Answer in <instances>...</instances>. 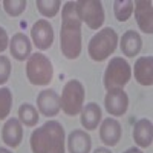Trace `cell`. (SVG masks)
<instances>
[{
    "mask_svg": "<svg viewBox=\"0 0 153 153\" xmlns=\"http://www.w3.org/2000/svg\"><path fill=\"white\" fill-rule=\"evenodd\" d=\"M60 49L69 60L78 58L81 54V20L76 12V2H68L61 11Z\"/></svg>",
    "mask_w": 153,
    "mask_h": 153,
    "instance_id": "6da1fadb",
    "label": "cell"
},
{
    "mask_svg": "<svg viewBox=\"0 0 153 153\" xmlns=\"http://www.w3.org/2000/svg\"><path fill=\"white\" fill-rule=\"evenodd\" d=\"M32 153H65V129L58 121H46L31 135Z\"/></svg>",
    "mask_w": 153,
    "mask_h": 153,
    "instance_id": "7a4b0ae2",
    "label": "cell"
},
{
    "mask_svg": "<svg viewBox=\"0 0 153 153\" xmlns=\"http://www.w3.org/2000/svg\"><path fill=\"white\" fill-rule=\"evenodd\" d=\"M118 45V34L112 28H104L98 31L89 42L87 51L94 61H104L113 54Z\"/></svg>",
    "mask_w": 153,
    "mask_h": 153,
    "instance_id": "3957f363",
    "label": "cell"
},
{
    "mask_svg": "<svg viewBox=\"0 0 153 153\" xmlns=\"http://www.w3.org/2000/svg\"><path fill=\"white\" fill-rule=\"evenodd\" d=\"M26 76L34 86H46L52 81L54 68L51 60L40 52L31 54L26 63Z\"/></svg>",
    "mask_w": 153,
    "mask_h": 153,
    "instance_id": "277c9868",
    "label": "cell"
},
{
    "mask_svg": "<svg viewBox=\"0 0 153 153\" xmlns=\"http://www.w3.org/2000/svg\"><path fill=\"white\" fill-rule=\"evenodd\" d=\"M132 76V68L124 58L121 57H115L109 61V65L104 72V87L107 91L112 89H123L127 83L130 81Z\"/></svg>",
    "mask_w": 153,
    "mask_h": 153,
    "instance_id": "5b68a950",
    "label": "cell"
},
{
    "mask_svg": "<svg viewBox=\"0 0 153 153\" xmlns=\"http://www.w3.org/2000/svg\"><path fill=\"white\" fill-rule=\"evenodd\" d=\"M83 103H84V86L78 80H69L63 87V92L60 97V104L63 112L69 117H75L81 112Z\"/></svg>",
    "mask_w": 153,
    "mask_h": 153,
    "instance_id": "8992f818",
    "label": "cell"
},
{
    "mask_svg": "<svg viewBox=\"0 0 153 153\" xmlns=\"http://www.w3.org/2000/svg\"><path fill=\"white\" fill-rule=\"evenodd\" d=\"M76 12L81 22L91 29H98L104 23V9L100 0H80L76 2Z\"/></svg>",
    "mask_w": 153,
    "mask_h": 153,
    "instance_id": "52a82bcc",
    "label": "cell"
},
{
    "mask_svg": "<svg viewBox=\"0 0 153 153\" xmlns=\"http://www.w3.org/2000/svg\"><path fill=\"white\" fill-rule=\"evenodd\" d=\"M31 37H32V43L38 49H49L54 43V28L48 20H37L34 23V26L31 29Z\"/></svg>",
    "mask_w": 153,
    "mask_h": 153,
    "instance_id": "ba28073f",
    "label": "cell"
},
{
    "mask_svg": "<svg viewBox=\"0 0 153 153\" xmlns=\"http://www.w3.org/2000/svg\"><path fill=\"white\" fill-rule=\"evenodd\" d=\"M104 107L112 117H123L129 107V97L123 89L107 91L104 98Z\"/></svg>",
    "mask_w": 153,
    "mask_h": 153,
    "instance_id": "9c48e42d",
    "label": "cell"
},
{
    "mask_svg": "<svg viewBox=\"0 0 153 153\" xmlns=\"http://www.w3.org/2000/svg\"><path fill=\"white\" fill-rule=\"evenodd\" d=\"M37 107L43 117H55L60 112V97L54 89H45L37 97Z\"/></svg>",
    "mask_w": 153,
    "mask_h": 153,
    "instance_id": "30bf717a",
    "label": "cell"
},
{
    "mask_svg": "<svg viewBox=\"0 0 153 153\" xmlns=\"http://www.w3.org/2000/svg\"><path fill=\"white\" fill-rule=\"evenodd\" d=\"M135 19L139 29L146 34H153V8L150 0H136L133 3Z\"/></svg>",
    "mask_w": 153,
    "mask_h": 153,
    "instance_id": "8fae6325",
    "label": "cell"
},
{
    "mask_svg": "<svg viewBox=\"0 0 153 153\" xmlns=\"http://www.w3.org/2000/svg\"><path fill=\"white\" fill-rule=\"evenodd\" d=\"M123 135V129H121V124L115 120V118H106L103 123H101L100 127V138L106 146H117L121 139Z\"/></svg>",
    "mask_w": 153,
    "mask_h": 153,
    "instance_id": "7c38bea8",
    "label": "cell"
},
{
    "mask_svg": "<svg viewBox=\"0 0 153 153\" xmlns=\"http://www.w3.org/2000/svg\"><path fill=\"white\" fill-rule=\"evenodd\" d=\"M31 49H32V43L25 34L17 32L12 35L9 42V51H11V55L17 61H25L26 58H29Z\"/></svg>",
    "mask_w": 153,
    "mask_h": 153,
    "instance_id": "4fadbf2b",
    "label": "cell"
},
{
    "mask_svg": "<svg viewBox=\"0 0 153 153\" xmlns=\"http://www.w3.org/2000/svg\"><path fill=\"white\" fill-rule=\"evenodd\" d=\"M2 139L3 143L12 149H16L20 146L22 139H23V127L17 118H9L3 129H2Z\"/></svg>",
    "mask_w": 153,
    "mask_h": 153,
    "instance_id": "5bb4252c",
    "label": "cell"
},
{
    "mask_svg": "<svg viewBox=\"0 0 153 153\" xmlns=\"http://www.w3.org/2000/svg\"><path fill=\"white\" fill-rule=\"evenodd\" d=\"M135 80L143 86H152L153 84V57H139L135 61Z\"/></svg>",
    "mask_w": 153,
    "mask_h": 153,
    "instance_id": "9a60e30c",
    "label": "cell"
},
{
    "mask_svg": "<svg viewBox=\"0 0 153 153\" xmlns=\"http://www.w3.org/2000/svg\"><path fill=\"white\" fill-rule=\"evenodd\" d=\"M68 149L69 153H91L92 138L84 130H74L68 136Z\"/></svg>",
    "mask_w": 153,
    "mask_h": 153,
    "instance_id": "2e32d148",
    "label": "cell"
},
{
    "mask_svg": "<svg viewBox=\"0 0 153 153\" xmlns=\"http://www.w3.org/2000/svg\"><path fill=\"white\" fill-rule=\"evenodd\" d=\"M133 139L139 147H149L153 141V124L150 120H138L133 127Z\"/></svg>",
    "mask_w": 153,
    "mask_h": 153,
    "instance_id": "e0dca14e",
    "label": "cell"
},
{
    "mask_svg": "<svg viewBox=\"0 0 153 153\" xmlns=\"http://www.w3.org/2000/svg\"><path fill=\"white\" fill-rule=\"evenodd\" d=\"M121 52L126 57H135L139 54V51L143 48V40H141V35H139L136 31H126L121 37Z\"/></svg>",
    "mask_w": 153,
    "mask_h": 153,
    "instance_id": "ac0fdd59",
    "label": "cell"
},
{
    "mask_svg": "<svg viewBox=\"0 0 153 153\" xmlns=\"http://www.w3.org/2000/svg\"><path fill=\"white\" fill-rule=\"evenodd\" d=\"M81 126L87 130H95L101 121V107L97 103H89L81 109Z\"/></svg>",
    "mask_w": 153,
    "mask_h": 153,
    "instance_id": "d6986e66",
    "label": "cell"
},
{
    "mask_svg": "<svg viewBox=\"0 0 153 153\" xmlns=\"http://www.w3.org/2000/svg\"><path fill=\"white\" fill-rule=\"evenodd\" d=\"M38 112L37 109L29 104V103H23L20 107H19V121L23 123L25 126H28V127H34L37 126L38 123Z\"/></svg>",
    "mask_w": 153,
    "mask_h": 153,
    "instance_id": "ffe728a7",
    "label": "cell"
},
{
    "mask_svg": "<svg viewBox=\"0 0 153 153\" xmlns=\"http://www.w3.org/2000/svg\"><path fill=\"white\" fill-rule=\"evenodd\" d=\"M133 12V2L132 0H115L113 2V14L118 22L129 20Z\"/></svg>",
    "mask_w": 153,
    "mask_h": 153,
    "instance_id": "44dd1931",
    "label": "cell"
},
{
    "mask_svg": "<svg viewBox=\"0 0 153 153\" xmlns=\"http://www.w3.org/2000/svg\"><path fill=\"white\" fill-rule=\"evenodd\" d=\"M60 6H61L60 0H37V8L40 11V14L49 19L57 16Z\"/></svg>",
    "mask_w": 153,
    "mask_h": 153,
    "instance_id": "7402d4cb",
    "label": "cell"
},
{
    "mask_svg": "<svg viewBox=\"0 0 153 153\" xmlns=\"http://www.w3.org/2000/svg\"><path fill=\"white\" fill-rule=\"evenodd\" d=\"M12 107V92L8 87H0V120H5Z\"/></svg>",
    "mask_w": 153,
    "mask_h": 153,
    "instance_id": "603a6c76",
    "label": "cell"
},
{
    "mask_svg": "<svg viewBox=\"0 0 153 153\" xmlns=\"http://www.w3.org/2000/svg\"><path fill=\"white\" fill-rule=\"evenodd\" d=\"M26 0H5L3 8L6 11V14L11 17H19L22 12L26 9Z\"/></svg>",
    "mask_w": 153,
    "mask_h": 153,
    "instance_id": "cb8c5ba5",
    "label": "cell"
},
{
    "mask_svg": "<svg viewBox=\"0 0 153 153\" xmlns=\"http://www.w3.org/2000/svg\"><path fill=\"white\" fill-rule=\"evenodd\" d=\"M11 76V60L0 55V84H5Z\"/></svg>",
    "mask_w": 153,
    "mask_h": 153,
    "instance_id": "d4e9b609",
    "label": "cell"
},
{
    "mask_svg": "<svg viewBox=\"0 0 153 153\" xmlns=\"http://www.w3.org/2000/svg\"><path fill=\"white\" fill-rule=\"evenodd\" d=\"M9 45V38H8V34L5 31V28L0 26V52H3V51L8 48Z\"/></svg>",
    "mask_w": 153,
    "mask_h": 153,
    "instance_id": "484cf974",
    "label": "cell"
},
{
    "mask_svg": "<svg viewBox=\"0 0 153 153\" xmlns=\"http://www.w3.org/2000/svg\"><path fill=\"white\" fill-rule=\"evenodd\" d=\"M94 153H112V152L109 149H106V147H98V149H95Z\"/></svg>",
    "mask_w": 153,
    "mask_h": 153,
    "instance_id": "4316f807",
    "label": "cell"
},
{
    "mask_svg": "<svg viewBox=\"0 0 153 153\" xmlns=\"http://www.w3.org/2000/svg\"><path fill=\"white\" fill-rule=\"evenodd\" d=\"M124 153H143L139 149H136V147H132V149H127Z\"/></svg>",
    "mask_w": 153,
    "mask_h": 153,
    "instance_id": "83f0119b",
    "label": "cell"
},
{
    "mask_svg": "<svg viewBox=\"0 0 153 153\" xmlns=\"http://www.w3.org/2000/svg\"><path fill=\"white\" fill-rule=\"evenodd\" d=\"M0 153H12L11 150H8V149H3V147H0Z\"/></svg>",
    "mask_w": 153,
    "mask_h": 153,
    "instance_id": "f1b7e54d",
    "label": "cell"
}]
</instances>
